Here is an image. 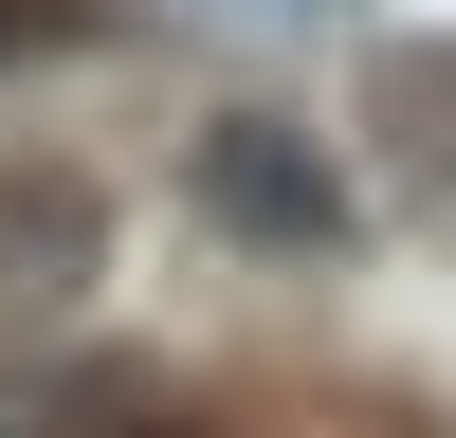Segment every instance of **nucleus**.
<instances>
[{
  "label": "nucleus",
  "mask_w": 456,
  "mask_h": 438,
  "mask_svg": "<svg viewBox=\"0 0 456 438\" xmlns=\"http://www.w3.org/2000/svg\"><path fill=\"white\" fill-rule=\"evenodd\" d=\"M183 201H201L238 256H329L347 238V165H329L292 110H219V128L183 146Z\"/></svg>",
  "instance_id": "f257e3e1"
},
{
  "label": "nucleus",
  "mask_w": 456,
  "mask_h": 438,
  "mask_svg": "<svg viewBox=\"0 0 456 438\" xmlns=\"http://www.w3.org/2000/svg\"><path fill=\"white\" fill-rule=\"evenodd\" d=\"M92 274H110V182L73 165V146H19V165H0V292H19V311H73Z\"/></svg>",
  "instance_id": "f03ea898"
},
{
  "label": "nucleus",
  "mask_w": 456,
  "mask_h": 438,
  "mask_svg": "<svg viewBox=\"0 0 456 438\" xmlns=\"http://www.w3.org/2000/svg\"><path fill=\"white\" fill-rule=\"evenodd\" d=\"M347 110H365V146H384V182H402V201L456 219V36H365Z\"/></svg>",
  "instance_id": "7ed1b4c3"
},
{
  "label": "nucleus",
  "mask_w": 456,
  "mask_h": 438,
  "mask_svg": "<svg viewBox=\"0 0 456 438\" xmlns=\"http://www.w3.org/2000/svg\"><path fill=\"white\" fill-rule=\"evenodd\" d=\"M110 0H0V55H55V36H92Z\"/></svg>",
  "instance_id": "20e7f679"
}]
</instances>
